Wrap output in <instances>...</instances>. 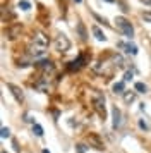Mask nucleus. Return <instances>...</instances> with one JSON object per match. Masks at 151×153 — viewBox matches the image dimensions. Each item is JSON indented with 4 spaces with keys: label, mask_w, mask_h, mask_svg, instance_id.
Wrapping results in <instances>:
<instances>
[{
    "label": "nucleus",
    "mask_w": 151,
    "mask_h": 153,
    "mask_svg": "<svg viewBox=\"0 0 151 153\" xmlns=\"http://www.w3.org/2000/svg\"><path fill=\"white\" fill-rule=\"evenodd\" d=\"M47 48H48V38L43 33H34L33 40L27 47V55L34 60H40L47 55Z\"/></svg>",
    "instance_id": "1"
},
{
    "label": "nucleus",
    "mask_w": 151,
    "mask_h": 153,
    "mask_svg": "<svg viewBox=\"0 0 151 153\" xmlns=\"http://www.w3.org/2000/svg\"><path fill=\"white\" fill-rule=\"evenodd\" d=\"M115 22H117V28L120 29V33H122L125 38H129V40H132L134 38V28H132V24H130L125 17H117L115 19Z\"/></svg>",
    "instance_id": "2"
},
{
    "label": "nucleus",
    "mask_w": 151,
    "mask_h": 153,
    "mask_svg": "<svg viewBox=\"0 0 151 153\" xmlns=\"http://www.w3.org/2000/svg\"><path fill=\"white\" fill-rule=\"evenodd\" d=\"M93 105H95L96 112L105 119V115H107V108H105V97H103V93H100V91H96V90L93 91Z\"/></svg>",
    "instance_id": "3"
},
{
    "label": "nucleus",
    "mask_w": 151,
    "mask_h": 153,
    "mask_svg": "<svg viewBox=\"0 0 151 153\" xmlns=\"http://www.w3.org/2000/svg\"><path fill=\"white\" fill-rule=\"evenodd\" d=\"M53 47L57 52H67L70 48V42H69V38L64 33H60V35H57V38H55Z\"/></svg>",
    "instance_id": "4"
},
{
    "label": "nucleus",
    "mask_w": 151,
    "mask_h": 153,
    "mask_svg": "<svg viewBox=\"0 0 151 153\" xmlns=\"http://www.w3.org/2000/svg\"><path fill=\"white\" fill-rule=\"evenodd\" d=\"M7 88L10 90V93L14 95V98H16V102H22L24 100V93H22V90H21L19 86H16V84H12V83H7Z\"/></svg>",
    "instance_id": "5"
},
{
    "label": "nucleus",
    "mask_w": 151,
    "mask_h": 153,
    "mask_svg": "<svg viewBox=\"0 0 151 153\" xmlns=\"http://www.w3.org/2000/svg\"><path fill=\"white\" fill-rule=\"evenodd\" d=\"M112 117H113V129H118L120 124H122V114H120V110L117 107L112 108Z\"/></svg>",
    "instance_id": "6"
},
{
    "label": "nucleus",
    "mask_w": 151,
    "mask_h": 153,
    "mask_svg": "<svg viewBox=\"0 0 151 153\" xmlns=\"http://www.w3.org/2000/svg\"><path fill=\"white\" fill-rule=\"evenodd\" d=\"M118 47L120 48H125V52L130 53V55H137V47L132 45V43H118Z\"/></svg>",
    "instance_id": "7"
},
{
    "label": "nucleus",
    "mask_w": 151,
    "mask_h": 153,
    "mask_svg": "<svg viewBox=\"0 0 151 153\" xmlns=\"http://www.w3.org/2000/svg\"><path fill=\"white\" fill-rule=\"evenodd\" d=\"M82 62H84V55H79L76 60H72L70 62V65H69V69L70 71H77V69H81L82 67Z\"/></svg>",
    "instance_id": "8"
},
{
    "label": "nucleus",
    "mask_w": 151,
    "mask_h": 153,
    "mask_svg": "<svg viewBox=\"0 0 151 153\" xmlns=\"http://www.w3.org/2000/svg\"><path fill=\"white\" fill-rule=\"evenodd\" d=\"M91 31H93V35H95V38L98 40V42H107V36H105V33H103L98 26H93V28H91Z\"/></svg>",
    "instance_id": "9"
},
{
    "label": "nucleus",
    "mask_w": 151,
    "mask_h": 153,
    "mask_svg": "<svg viewBox=\"0 0 151 153\" xmlns=\"http://www.w3.org/2000/svg\"><path fill=\"white\" fill-rule=\"evenodd\" d=\"M36 65H38L40 69H45V71L53 72V64L50 62V60H40V62H36Z\"/></svg>",
    "instance_id": "10"
},
{
    "label": "nucleus",
    "mask_w": 151,
    "mask_h": 153,
    "mask_svg": "<svg viewBox=\"0 0 151 153\" xmlns=\"http://www.w3.org/2000/svg\"><path fill=\"white\" fill-rule=\"evenodd\" d=\"M124 100H125V103L134 102V100H136V93H134V91H125V93H124Z\"/></svg>",
    "instance_id": "11"
},
{
    "label": "nucleus",
    "mask_w": 151,
    "mask_h": 153,
    "mask_svg": "<svg viewBox=\"0 0 151 153\" xmlns=\"http://www.w3.org/2000/svg\"><path fill=\"white\" fill-rule=\"evenodd\" d=\"M17 7H19L21 10H29V9H31V4H29L27 0H19V4H17Z\"/></svg>",
    "instance_id": "12"
},
{
    "label": "nucleus",
    "mask_w": 151,
    "mask_h": 153,
    "mask_svg": "<svg viewBox=\"0 0 151 153\" xmlns=\"http://www.w3.org/2000/svg\"><path fill=\"white\" fill-rule=\"evenodd\" d=\"M113 93L124 95V93H125V90H124V83H115L113 84Z\"/></svg>",
    "instance_id": "13"
},
{
    "label": "nucleus",
    "mask_w": 151,
    "mask_h": 153,
    "mask_svg": "<svg viewBox=\"0 0 151 153\" xmlns=\"http://www.w3.org/2000/svg\"><path fill=\"white\" fill-rule=\"evenodd\" d=\"M134 88H136L137 93H146V91H148V86H146L144 83H136L134 84Z\"/></svg>",
    "instance_id": "14"
},
{
    "label": "nucleus",
    "mask_w": 151,
    "mask_h": 153,
    "mask_svg": "<svg viewBox=\"0 0 151 153\" xmlns=\"http://www.w3.org/2000/svg\"><path fill=\"white\" fill-rule=\"evenodd\" d=\"M33 132L36 136H43V127L40 124H33Z\"/></svg>",
    "instance_id": "15"
},
{
    "label": "nucleus",
    "mask_w": 151,
    "mask_h": 153,
    "mask_svg": "<svg viewBox=\"0 0 151 153\" xmlns=\"http://www.w3.org/2000/svg\"><path fill=\"white\" fill-rule=\"evenodd\" d=\"M77 31H79V35H81L82 40H86V29H84V24H82V22L77 24Z\"/></svg>",
    "instance_id": "16"
},
{
    "label": "nucleus",
    "mask_w": 151,
    "mask_h": 153,
    "mask_svg": "<svg viewBox=\"0 0 151 153\" xmlns=\"http://www.w3.org/2000/svg\"><path fill=\"white\" fill-rule=\"evenodd\" d=\"M144 22H151V10H144L143 14H141Z\"/></svg>",
    "instance_id": "17"
},
{
    "label": "nucleus",
    "mask_w": 151,
    "mask_h": 153,
    "mask_svg": "<svg viewBox=\"0 0 151 153\" xmlns=\"http://www.w3.org/2000/svg\"><path fill=\"white\" fill-rule=\"evenodd\" d=\"M2 138L5 139V138H9L10 136V131H9V127H2V134H0Z\"/></svg>",
    "instance_id": "18"
},
{
    "label": "nucleus",
    "mask_w": 151,
    "mask_h": 153,
    "mask_svg": "<svg viewBox=\"0 0 151 153\" xmlns=\"http://www.w3.org/2000/svg\"><path fill=\"white\" fill-rule=\"evenodd\" d=\"M93 17H95L96 21H100V22H103V24H107V21H105V17H101V16H98L96 12H93Z\"/></svg>",
    "instance_id": "19"
},
{
    "label": "nucleus",
    "mask_w": 151,
    "mask_h": 153,
    "mask_svg": "<svg viewBox=\"0 0 151 153\" xmlns=\"http://www.w3.org/2000/svg\"><path fill=\"white\" fill-rule=\"evenodd\" d=\"M132 76H134V74H132V71H127V72H125V76H124V81H130Z\"/></svg>",
    "instance_id": "20"
},
{
    "label": "nucleus",
    "mask_w": 151,
    "mask_h": 153,
    "mask_svg": "<svg viewBox=\"0 0 151 153\" xmlns=\"http://www.w3.org/2000/svg\"><path fill=\"white\" fill-rule=\"evenodd\" d=\"M77 152L84 153V152H86V146H84V145H77Z\"/></svg>",
    "instance_id": "21"
},
{
    "label": "nucleus",
    "mask_w": 151,
    "mask_h": 153,
    "mask_svg": "<svg viewBox=\"0 0 151 153\" xmlns=\"http://www.w3.org/2000/svg\"><path fill=\"white\" fill-rule=\"evenodd\" d=\"M139 127H141V129H144V131H146V129H148V126L144 124L143 120H139Z\"/></svg>",
    "instance_id": "22"
},
{
    "label": "nucleus",
    "mask_w": 151,
    "mask_h": 153,
    "mask_svg": "<svg viewBox=\"0 0 151 153\" xmlns=\"http://www.w3.org/2000/svg\"><path fill=\"white\" fill-rule=\"evenodd\" d=\"M141 4H144V5H150V7H151V0H141Z\"/></svg>",
    "instance_id": "23"
},
{
    "label": "nucleus",
    "mask_w": 151,
    "mask_h": 153,
    "mask_svg": "<svg viewBox=\"0 0 151 153\" xmlns=\"http://www.w3.org/2000/svg\"><path fill=\"white\" fill-rule=\"evenodd\" d=\"M103 2H108V4H113V2H115V0H103Z\"/></svg>",
    "instance_id": "24"
},
{
    "label": "nucleus",
    "mask_w": 151,
    "mask_h": 153,
    "mask_svg": "<svg viewBox=\"0 0 151 153\" xmlns=\"http://www.w3.org/2000/svg\"><path fill=\"white\" fill-rule=\"evenodd\" d=\"M74 2H76V4H81L82 0H74Z\"/></svg>",
    "instance_id": "25"
},
{
    "label": "nucleus",
    "mask_w": 151,
    "mask_h": 153,
    "mask_svg": "<svg viewBox=\"0 0 151 153\" xmlns=\"http://www.w3.org/2000/svg\"><path fill=\"white\" fill-rule=\"evenodd\" d=\"M41 153H50V152H48V150H43V152H41Z\"/></svg>",
    "instance_id": "26"
},
{
    "label": "nucleus",
    "mask_w": 151,
    "mask_h": 153,
    "mask_svg": "<svg viewBox=\"0 0 151 153\" xmlns=\"http://www.w3.org/2000/svg\"><path fill=\"white\" fill-rule=\"evenodd\" d=\"M2 153H5V152H2Z\"/></svg>",
    "instance_id": "27"
}]
</instances>
